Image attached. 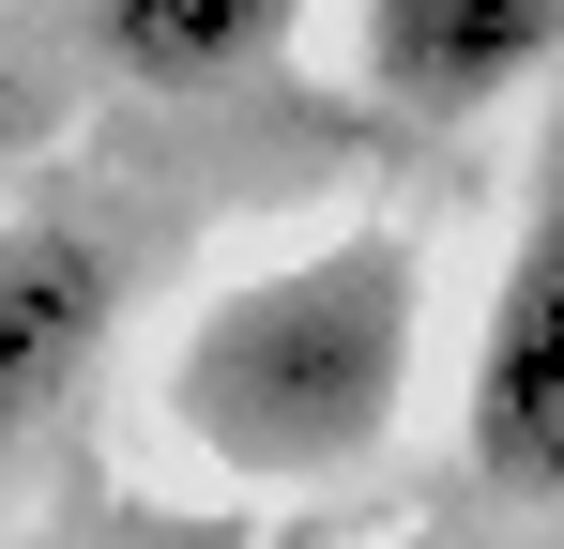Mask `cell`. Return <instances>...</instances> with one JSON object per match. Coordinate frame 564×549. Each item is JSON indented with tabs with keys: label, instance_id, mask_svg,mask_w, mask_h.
<instances>
[{
	"label": "cell",
	"instance_id": "5",
	"mask_svg": "<svg viewBox=\"0 0 564 549\" xmlns=\"http://www.w3.org/2000/svg\"><path fill=\"white\" fill-rule=\"evenodd\" d=\"M290 31H305V0H93V46L138 92H229V77H260Z\"/></svg>",
	"mask_w": 564,
	"mask_h": 549
},
{
	"label": "cell",
	"instance_id": "3",
	"mask_svg": "<svg viewBox=\"0 0 564 549\" xmlns=\"http://www.w3.org/2000/svg\"><path fill=\"white\" fill-rule=\"evenodd\" d=\"M107 321H122V260L62 214H15L0 229V473L77 412V381L107 366Z\"/></svg>",
	"mask_w": 564,
	"mask_h": 549
},
{
	"label": "cell",
	"instance_id": "6",
	"mask_svg": "<svg viewBox=\"0 0 564 549\" xmlns=\"http://www.w3.org/2000/svg\"><path fill=\"white\" fill-rule=\"evenodd\" d=\"M107 549H245L229 519H153V535H107Z\"/></svg>",
	"mask_w": 564,
	"mask_h": 549
},
{
	"label": "cell",
	"instance_id": "2",
	"mask_svg": "<svg viewBox=\"0 0 564 549\" xmlns=\"http://www.w3.org/2000/svg\"><path fill=\"white\" fill-rule=\"evenodd\" d=\"M458 458H473L488 504H564V122H550V153H534L519 245L488 274V321H473Z\"/></svg>",
	"mask_w": 564,
	"mask_h": 549
},
{
	"label": "cell",
	"instance_id": "4",
	"mask_svg": "<svg viewBox=\"0 0 564 549\" xmlns=\"http://www.w3.org/2000/svg\"><path fill=\"white\" fill-rule=\"evenodd\" d=\"M564 62V0H367V92L397 122H473Z\"/></svg>",
	"mask_w": 564,
	"mask_h": 549
},
{
	"label": "cell",
	"instance_id": "1",
	"mask_svg": "<svg viewBox=\"0 0 564 549\" xmlns=\"http://www.w3.org/2000/svg\"><path fill=\"white\" fill-rule=\"evenodd\" d=\"M427 366V260L412 229H336L229 274L169 352V428L229 488H336L397 443Z\"/></svg>",
	"mask_w": 564,
	"mask_h": 549
}]
</instances>
